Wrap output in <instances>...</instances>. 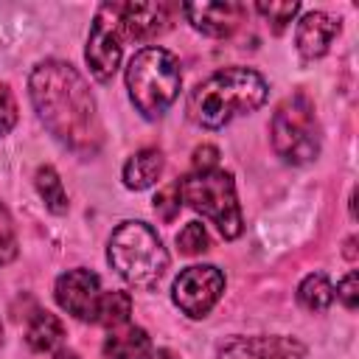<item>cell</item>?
Segmentation results:
<instances>
[{
	"label": "cell",
	"instance_id": "obj_17",
	"mask_svg": "<svg viewBox=\"0 0 359 359\" xmlns=\"http://www.w3.org/2000/svg\"><path fill=\"white\" fill-rule=\"evenodd\" d=\"M297 300L309 311H325L334 303V286L328 283V278L323 272H311L297 286Z\"/></svg>",
	"mask_w": 359,
	"mask_h": 359
},
{
	"label": "cell",
	"instance_id": "obj_23",
	"mask_svg": "<svg viewBox=\"0 0 359 359\" xmlns=\"http://www.w3.org/2000/svg\"><path fill=\"white\" fill-rule=\"evenodd\" d=\"M154 210H157L165 222H174V216L180 213V188H177V182H174V185H165L163 191H157V196H154Z\"/></svg>",
	"mask_w": 359,
	"mask_h": 359
},
{
	"label": "cell",
	"instance_id": "obj_22",
	"mask_svg": "<svg viewBox=\"0 0 359 359\" xmlns=\"http://www.w3.org/2000/svg\"><path fill=\"white\" fill-rule=\"evenodd\" d=\"M17 255V236H14V222L8 210L0 205V266L8 264Z\"/></svg>",
	"mask_w": 359,
	"mask_h": 359
},
{
	"label": "cell",
	"instance_id": "obj_8",
	"mask_svg": "<svg viewBox=\"0 0 359 359\" xmlns=\"http://www.w3.org/2000/svg\"><path fill=\"white\" fill-rule=\"evenodd\" d=\"M224 292V275L205 264V266H188L174 280V303L188 317H205L216 300Z\"/></svg>",
	"mask_w": 359,
	"mask_h": 359
},
{
	"label": "cell",
	"instance_id": "obj_26",
	"mask_svg": "<svg viewBox=\"0 0 359 359\" xmlns=\"http://www.w3.org/2000/svg\"><path fill=\"white\" fill-rule=\"evenodd\" d=\"M216 157H219V151H216L213 146H199V149L194 151V168H196V171H208V168L216 165Z\"/></svg>",
	"mask_w": 359,
	"mask_h": 359
},
{
	"label": "cell",
	"instance_id": "obj_16",
	"mask_svg": "<svg viewBox=\"0 0 359 359\" xmlns=\"http://www.w3.org/2000/svg\"><path fill=\"white\" fill-rule=\"evenodd\" d=\"M62 334H65V328H62L59 317L50 314V311H36V314L28 320V328H25L28 345H31L34 351H39V353L56 348L59 339H62Z\"/></svg>",
	"mask_w": 359,
	"mask_h": 359
},
{
	"label": "cell",
	"instance_id": "obj_14",
	"mask_svg": "<svg viewBox=\"0 0 359 359\" xmlns=\"http://www.w3.org/2000/svg\"><path fill=\"white\" fill-rule=\"evenodd\" d=\"M160 174H163V154L157 149H140L123 165V182L132 191H143L154 185Z\"/></svg>",
	"mask_w": 359,
	"mask_h": 359
},
{
	"label": "cell",
	"instance_id": "obj_12",
	"mask_svg": "<svg viewBox=\"0 0 359 359\" xmlns=\"http://www.w3.org/2000/svg\"><path fill=\"white\" fill-rule=\"evenodd\" d=\"M339 34V20L325 11H309L297 22V50L303 59H320Z\"/></svg>",
	"mask_w": 359,
	"mask_h": 359
},
{
	"label": "cell",
	"instance_id": "obj_18",
	"mask_svg": "<svg viewBox=\"0 0 359 359\" xmlns=\"http://www.w3.org/2000/svg\"><path fill=\"white\" fill-rule=\"evenodd\" d=\"M129 314H132V297L126 292H104L98 300L93 323L107 325V328H118L129 320Z\"/></svg>",
	"mask_w": 359,
	"mask_h": 359
},
{
	"label": "cell",
	"instance_id": "obj_11",
	"mask_svg": "<svg viewBox=\"0 0 359 359\" xmlns=\"http://www.w3.org/2000/svg\"><path fill=\"white\" fill-rule=\"evenodd\" d=\"M182 14L196 31L208 36H230L244 17V6L241 3H185Z\"/></svg>",
	"mask_w": 359,
	"mask_h": 359
},
{
	"label": "cell",
	"instance_id": "obj_3",
	"mask_svg": "<svg viewBox=\"0 0 359 359\" xmlns=\"http://www.w3.org/2000/svg\"><path fill=\"white\" fill-rule=\"evenodd\" d=\"M107 258L112 269L137 289L154 286L168 269V252L146 222H123L112 230Z\"/></svg>",
	"mask_w": 359,
	"mask_h": 359
},
{
	"label": "cell",
	"instance_id": "obj_1",
	"mask_svg": "<svg viewBox=\"0 0 359 359\" xmlns=\"http://www.w3.org/2000/svg\"><path fill=\"white\" fill-rule=\"evenodd\" d=\"M31 101L42 123L70 149H93L98 140L95 101L84 79L65 62H42L31 73Z\"/></svg>",
	"mask_w": 359,
	"mask_h": 359
},
{
	"label": "cell",
	"instance_id": "obj_20",
	"mask_svg": "<svg viewBox=\"0 0 359 359\" xmlns=\"http://www.w3.org/2000/svg\"><path fill=\"white\" fill-rule=\"evenodd\" d=\"M177 247L182 255H199L208 250V233L199 222H188L180 233H177Z\"/></svg>",
	"mask_w": 359,
	"mask_h": 359
},
{
	"label": "cell",
	"instance_id": "obj_21",
	"mask_svg": "<svg viewBox=\"0 0 359 359\" xmlns=\"http://www.w3.org/2000/svg\"><path fill=\"white\" fill-rule=\"evenodd\" d=\"M255 11L272 22L275 34H280L286 28V22H292V17L300 11V3H258Z\"/></svg>",
	"mask_w": 359,
	"mask_h": 359
},
{
	"label": "cell",
	"instance_id": "obj_24",
	"mask_svg": "<svg viewBox=\"0 0 359 359\" xmlns=\"http://www.w3.org/2000/svg\"><path fill=\"white\" fill-rule=\"evenodd\" d=\"M17 123V101L8 84H0V135H8Z\"/></svg>",
	"mask_w": 359,
	"mask_h": 359
},
{
	"label": "cell",
	"instance_id": "obj_6",
	"mask_svg": "<svg viewBox=\"0 0 359 359\" xmlns=\"http://www.w3.org/2000/svg\"><path fill=\"white\" fill-rule=\"evenodd\" d=\"M269 132H272L275 151L292 165L311 163L320 154V123L311 101L303 93L289 95L275 109Z\"/></svg>",
	"mask_w": 359,
	"mask_h": 359
},
{
	"label": "cell",
	"instance_id": "obj_19",
	"mask_svg": "<svg viewBox=\"0 0 359 359\" xmlns=\"http://www.w3.org/2000/svg\"><path fill=\"white\" fill-rule=\"evenodd\" d=\"M36 191H39V196H42V202H45V208H48L50 213L62 216V213L67 210V194H65V188H62L59 174H56L50 165L36 168Z\"/></svg>",
	"mask_w": 359,
	"mask_h": 359
},
{
	"label": "cell",
	"instance_id": "obj_27",
	"mask_svg": "<svg viewBox=\"0 0 359 359\" xmlns=\"http://www.w3.org/2000/svg\"><path fill=\"white\" fill-rule=\"evenodd\" d=\"M143 359H180L174 351H168V348H160V351H149Z\"/></svg>",
	"mask_w": 359,
	"mask_h": 359
},
{
	"label": "cell",
	"instance_id": "obj_9",
	"mask_svg": "<svg viewBox=\"0 0 359 359\" xmlns=\"http://www.w3.org/2000/svg\"><path fill=\"white\" fill-rule=\"evenodd\" d=\"M101 294H104L101 280L90 269H70V272L59 275V280H56V303L67 314L87 320V323H93Z\"/></svg>",
	"mask_w": 359,
	"mask_h": 359
},
{
	"label": "cell",
	"instance_id": "obj_25",
	"mask_svg": "<svg viewBox=\"0 0 359 359\" xmlns=\"http://www.w3.org/2000/svg\"><path fill=\"white\" fill-rule=\"evenodd\" d=\"M337 297L345 303V309H356V303H359V278H356V272H348L339 283H337Z\"/></svg>",
	"mask_w": 359,
	"mask_h": 359
},
{
	"label": "cell",
	"instance_id": "obj_7",
	"mask_svg": "<svg viewBox=\"0 0 359 359\" xmlns=\"http://www.w3.org/2000/svg\"><path fill=\"white\" fill-rule=\"evenodd\" d=\"M123 3H104L95 11L90 39H87V65L95 81H109L121 65V39H123Z\"/></svg>",
	"mask_w": 359,
	"mask_h": 359
},
{
	"label": "cell",
	"instance_id": "obj_10",
	"mask_svg": "<svg viewBox=\"0 0 359 359\" xmlns=\"http://www.w3.org/2000/svg\"><path fill=\"white\" fill-rule=\"evenodd\" d=\"M219 359H303V345L292 337H233Z\"/></svg>",
	"mask_w": 359,
	"mask_h": 359
},
{
	"label": "cell",
	"instance_id": "obj_4",
	"mask_svg": "<svg viewBox=\"0 0 359 359\" xmlns=\"http://www.w3.org/2000/svg\"><path fill=\"white\" fill-rule=\"evenodd\" d=\"M180 84H182L180 62L165 48H143L129 59L126 87L132 104L146 118H160L180 95Z\"/></svg>",
	"mask_w": 359,
	"mask_h": 359
},
{
	"label": "cell",
	"instance_id": "obj_15",
	"mask_svg": "<svg viewBox=\"0 0 359 359\" xmlns=\"http://www.w3.org/2000/svg\"><path fill=\"white\" fill-rule=\"evenodd\" d=\"M151 351V339L143 328H126L121 334H109L104 342L107 359H143Z\"/></svg>",
	"mask_w": 359,
	"mask_h": 359
},
{
	"label": "cell",
	"instance_id": "obj_29",
	"mask_svg": "<svg viewBox=\"0 0 359 359\" xmlns=\"http://www.w3.org/2000/svg\"><path fill=\"white\" fill-rule=\"evenodd\" d=\"M53 359H79V356H76L73 351H59V353H56Z\"/></svg>",
	"mask_w": 359,
	"mask_h": 359
},
{
	"label": "cell",
	"instance_id": "obj_28",
	"mask_svg": "<svg viewBox=\"0 0 359 359\" xmlns=\"http://www.w3.org/2000/svg\"><path fill=\"white\" fill-rule=\"evenodd\" d=\"M353 247H356V238H348V241H345V255H348L351 261L356 258V250H353Z\"/></svg>",
	"mask_w": 359,
	"mask_h": 359
},
{
	"label": "cell",
	"instance_id": "obj_13",
	"mask_svg": "<svg viewBox=\"0 0 359 359\" xmlns=\"http://www.w3.org/2000/svg\"><path fill=\"white\" fill-rule=\"evenodd\" d=\"M123 34L140 42L163 34L171 22V8L165 3H123Z\"/></svg>",
	"mask_w": 359,
	"mask_h": 359
},
{
	"label": "cell",
	"instance_id": "obj_2",
	"mask_svg": "<svg viewBox=\"0 0 359 359\" xmlns=\"http://www.w3.org/2000/svg\"><path fill=\"white\" fill-rule=\"evenodd\" d=\"M266 81L250 67H224L196 84L188 95V118L205 129H222L266 101Z\"/></svg>",
	"mask_w": 359,
	"mask_h": 359
},
{
	"label": "cell",
	"instance_id": "obj_5",
	"mask_svg": "<svg viewBox=\"0 0 359 359\" xmlns=\"http://www.w3.org/2000/svg\"><path fill=\"white\" fill-rule=\"evenodd\" d=\"M180 199L188 202L194 210L208 216L224 238H236L244 230L241 208L236 199V182L227 171L222 168H208V171H194L177 182Z\"/></svg>",
	"mask_w": 359,
	"mask_h": 359
}]
</instances>
